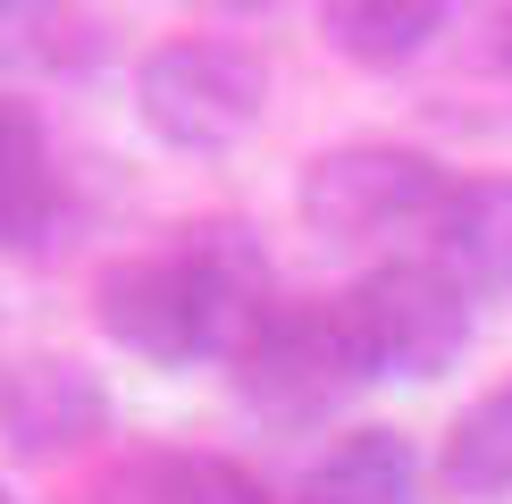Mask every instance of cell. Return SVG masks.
Wrapping results in <instances>:
<instances>
[{
	"mask_svg": "<svg viewBox=\"0 0 512 504\" xmlns=\"http://www.w3.org/2000/svg\"><path fill=\"white\" fill-rule=\"evenodd\" d=\"M0 437L26 462H68L110 437V395L68 353H26L17 370H0Z\"/></svg>",
	"mask_w": 512,
	"mask_h": 504,
	"instance_id": "6",
	"label": "cell"
},
{
	"mask_svg": "<svg viewBox=\"0 0 512 504\" xmlns=\"http://www.w3.org/2000/svg\"><path fill=\"white\" fill-rule=\"evenodd\" d=\"M59 227V152L34 101L0 93V252H34Z\"/></svg>",
	"mask_w": 512,
	"mask_h": 504,
	"instance_id": "10",
	"label": "cell"
},
{
	"mask_svg": "<svg viewBox=\"0 0 512 504\" xmlns=\"http://www.w3.org/2000/svg\"><path fill=\"white\" fill-rule=\"evenodd\" d=\"M412 496H420V454L403 429H378V420L328 437L286 488V504H412Z\"/></svg>",
	"mask_w": 512,
	"mask_h": 504,
	"instance_id": "9",
	"label": "cell"
},
{
	"mask_svg": "<svg viewBox=\"0 0 512 504\" xmlns=\"http://www.w3.org/2000/svg\"><path fill=\"white\" fill-rule=\"evenodd\" d=\"M361 353V378H445L471 353V294H462L429 252H395L370 261L361 278L336 294Z\"/></svg>",
	"mask_w": 512,
	"mask_h": 504,
	"instance_id": "4",
	"label": "cell"
},
{
	"mask_svg": "<svg viewBox=\"0 0 512 504\" xmlns=\"http://www.w3.org/2000/svg\"><path fill=\"white\" fill-rule=\"evenodd\" d=\"M93 504H277V488L210 446H126L93 479Z\"/></svg>",
	"mask_w": 512,
	"mask_h": 504,
	"instance_id": "7",
	"label": "cell"
},
{
	"mask_svg": "<svg viewBox=\"0 0 512 504\" xmlns=\"http://www.w3.org/2000/svg\"><path fill=\"white\" fill-rule=\"evenodd\" d=\"M429 261L462 294H512V177H454L437 227H429Z\"/></svg>",
	"mask_w": 512,
	"mask_h": 504,
	"instance_id": "8",
	"label": "cell"
},
{
	"mask_svg": "<svg viewBox=\"0 0 512 504\" xmlns=\"http://www.w3.org/2000/svg\"><path fill=\"white\" fill-rule=\"evenodd\" d=\"M227 378H236V404L277 420V429H311V420H328L353 387H370L336 294L328 303H277L269 320L252 328V345L227 362Z\"/></svg>",
	"mask_w": 512,
	"mask_h": 504,
	"instance_id": "5",
	"label": "cell"
},
{
	"mask_svg": "<svg viewBox=\"0 0 512 504\" xmlns=\"http://www.w3.org/2000/svg\"><path fill=\"white\" fill-rule=\"evenodd\" d=\"M269 311H277V278L244 219H194L177 227V244L126 252L93 278V328L152 370L236 362Z\"/></svg>",
	"mask_w": 512,
	"mask_h": 504,
	"instance_id": "1",
	"label": "cell"
},
{
	"mask_svg": "<svg viewBox=\"0 0 512 504\" xmlns=\"http://www.w3.org/2000/svg\"><path fill=\"white\" fill-rule=\"evenodd\" d=\"M0 26H9V9H0Z\"/></svg>",
	"mask_w": 512,
	"mask_h": 504,
	"instance_id": "14",
	"label": "cell"
},
{
	"mask_svg": "<svg viewBox=\"0 0 512 504\" xmlns=\"http://www.w3.org/2000/svg\"><path fill=\"white\" fill-rule=\"evenodd\" d=\"M0 504H17V496H9V479H0Z\"/></svg>",
	"mask_w": 512,
	"mask_h": 504,
	"instance_id": "13",
	"label": "cell"
},
{
	"mask_svg": "<svg viewBox=\"0 0 512 504\" xmlns=\"http://www.w3.org/2000/svg\"><path fill=\"white\" fill-rule=\"evenodd\" d=\"M135 118L185 160H227L269 118V59L236 34H168L135 68Z\"/></svg>",
	"mask_w": 512,
	"mask_h": 504,
	"instance_id": "3",
	"label": "cell"
},
{
	"mask_svg": "<svg viewBox=\"0 0 512 504\" xmlns=\"http://www.w3.org/2000/svg\"><path fill=\"white\" fill-rule=\"evenodd\" d=\"M319 34L353 68H412L420 51H437L445 9L437 0H328L319 9Z\"/></svg>",
	"mask_w": 512,
	"mask_h": 504,
	"instance_id": "11",
	"label": "cell"
},
{
	"mask_svg": "<svg viewBox=\"0 0 512 504\" xmlns=\"http://www.w3.org/2000/svg\"><path fill=\"white\" fill-rule=\"evenodd\" d=\"M437 479H445V496H462V504H504L512 496V378H496L479 404L454 412Z\"/></svg>",
	"mask_w": 512,
	"mask_h": 504,
	"instance_id": "12",
	"label": "cell"
},
{
	"mask_svg": "<svg viewBox=\"0 0 512 504\" xmlns=\"http://www.w3.org/2000/svg\"><path fill=\"white\" fill-rule=\"evenodd\" d=\"M454 194V177L412 152V143H328V152L303 160V177H294V210H303V227L319 244L336 252H378V261H395L403 244H429L437 210Z\"/></svg>",
	"mask_w": 512,
	"mask_h": 504,
	"instance_id": "2",
	"label": "cell"
}]
</instances>
